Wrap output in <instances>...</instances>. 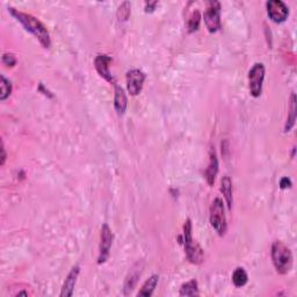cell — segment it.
I'll return each instance as SVG.
<instances>
[{
	"label": "cell",
	"mask_w": 297,
	"mask_h": 297,
	"mask_svg": "<svg viewBox=\"0 0 297 297\" xmlns=\"http://www.w3.org/2000/svg\"><path fill=\"white\" fill-rule=\"evenodd\" d=\"M180 296H198L199 295V285L198 281L191 280L184 283L180 288Z\"/></svg>",
	"instance_id": "obj_17"
},
{
	"label": "cell",
	"mask_w": 297,
	"mask_h": 297,
	"mask_svg": "<svg viewBox=\"0 0 297 297\" xmlns=\"http://www.w3.org/2000/svg\"><path fill=\"white\" fill-rule=\"evenodd\" d=\"M280 187L282 188V190H285V188H289L291 187V181L290 179L288 178H282L280 181Z\"/></svg>",
	"instance_id": "obj_25"
},
{
	"label": "cell",
	"mask_w": 297,
	"mask_h": 297,
	"mask_svg": "<svg viewBox=\"0 0 297 297\" xmlns=\"http://www.w3.org/2000/svg\"><path fill=\"white\" fill-rule=\"evenodd\" d=\"M210 224L219 236H224L227 230L226 216L224 210V203H223V200L219 198H216L213 203H211Z\"/></svg>",
	"instance_id": "obj_4"
},
{
	"label": "cell",
	"mask_w": 297,
	"mask_h": 297,
	"mask_svg": "<svg viewBox=\"0 0 297 297\" xmlns=\"http://www.w3.org/2000/svg\"><path fill=\"white\" fill-rule=\"evenodd\" d=\"M113 232L107 224H103L101 227V234H100V246H99V257L98 264H105L110 253V248L113 244Z\"/></svg>",
	"instance_id": "obj_7"
},
{
	"label": "cell",
	"mask_w": 297,
	"mask_h": 297,
	"mask_svg": "<svg viewBox=\"0 0 297 297\" xmlns=\"http://www.w3.org/2000/svg\"><path fill=\"white\" fill-rule=\"evenodd\" d=\"M130 12H131L130 3L128 2L122 3L117 10V19L120 21H127L130 17Z\"/></svg>",
	"instance_id": "obj_22"
},
{
	"label": "cell",
	"mask_w": 297,
	"mask_h": 297,
	"mask_svg": "<svg viewBox=\"0 0 297 297\" xmlns=\"http://www.w3.org/2000/svg\"><path fill=\"white\" fill-rule=\"evenodd\" d=\"M111 63V58L107 55H98L94 60V67L95 70L98 71L100 76L102 77L103 79H106L107 82L115 84L114 77L110 75L109 72V64Z\"/></svg>",
	"instance_id": "obj_10"
},
{
	"label": "cell",
	"mask_w": 297,
	"mask_h": 297,
	"mask_svg": "<svg viewBox=\"0 0 297 297\" xmlns=\"http://www.w3.org/2000/svg\"><path fill=\"white\" fill-rule=\"evenodd\" d=\"M209 157H210V161H209V165H208V167L206 169V173H204V176H206L208 185H209V186H213L214 183H215L216 175H217V173H218V159H217V156H216V152H215L214 149L210 150Z\"/></svg>",
	"instance_id": "obj_13"
},
{
	"label": "cell",
	"mask_w": 297,
	"mask_h": 297,
	"mask_svg": "<svg viewBox=\"0 0 297 297\" xmlns=\"http://www.w3.org/2000/svg\"><path fill=\"white\" fill-rule=\"evenodd\" d=\"M6 160V151H5V146H4V143H2V166H4Z\"/></svg>",
	"instance_id": "obj_26"
},
{
	"label": "cell",
	"mask_w": 297,
	"mask_h": 297,
	"mask_svg": "<svg viewBox=\"0 0 297 297\" xmlns=\"http://www.w3.org/2000/svg\"><path fill=\"white\" fill-rule=\"evenodd\" d=\"M157 2H150V3H146L145 4V12L148 13V12H153V11H155V9H156V6H157Z\"/></svg>",
	"instance_id": "obj_24"
},
{
	"label": "cell",
	"mask_w": 297,
	"mask_h": 297,
	"mask_svg": "<svg viewBox=\"0 0 297 297\" xmlns=\"http://www.w3.org/2000/svg\"><path fill=\"white\" fill-rule=\"evenodd\" d=\"M272 260L276 272L279 274H287L292 267L291 251L282 242H275L272 245Z\"/></svg>",
	"instance_id": "obj_2"
},
{
	"label": "cell",
	"mask_w": 297,
	"mask_h": 297,
	"mask_svg": "<svg viewBox=\"0 0 297 297\" xmlns=\"http://www.w3.org/2000/svg\"><path fill=\"white\" fill-rule=\"evenodd\" d=\"M249 276L248 273L245 272V269L243 267H238L234 269V272L232 274V282L234 284V287L237 288H242L248 283Z\"/></svg>",
	"instance_id": "obj_18"
},
{
	"label": "cell",
	"mask_w": 297,
	"mask_h": 297,
	"mask_svg": "<svg viewBox=\"0 0 297 297\" xmlns=\"http://www.w3.org/2000/svg\"><path fill=\"white\" fill-rule=\"evenodd\" d=\"M296 120V99L295 94H291V100H290V110H289V116L287 118V122H285L284 131H289L292 126H294Z\"/></svg>",
	"instance_id": "obj_19"
},
{
	"label": "cell",
	"mask_w": 297,
	"mask_h": 297,
	"mask_svg": "<svg viewBox=\"0 0 297 297\" xmlns=\"http://www.w3.org/2000/svg\"><path fill=\"white\" fill-rule=\"evenodd\" d=\"M79 272H80L79 266H75V267L71 269V272L68 274L67 279H65L64 281L63 288H62V292H61L62 297L72 296L73 290H75V287H76V283H77V279H78Z\"/></svg>",
	"instance_id": "obj_11"
},
{
	"label": "cell",
	"mask_w": 297,
	"mask_h": 297,
	"mask_svg": "<svg viewBox=\"0 0 297 297\" xmlns=\"http://www.w3.org/2000/svg\"><path fill=\"white\" fill-rule=\"evenodd\" d=\"M221 192L225 199L227 209L231 210L232 208V183L227 175L223 176L221 181Z\"/></svg>",
	"instance_id": "obj_15"
},
{
	"label": "cell",
	"mask_w": 297,
	"mask_h": 297,
	"mask_svg": "<svg viewBox=\"0 0 297 297\" xmlns=\"http://www.w3.org/2000/svg\"><path fill=\"white\" fill-rule=\"evenodd\" d=\"M184 245L186 257L187 259L190 260V262L194 265L202 264L204 259L203 250L201 249V246L193 239L191 219H187L184 225Z\"/></svg>",
	"instance_id": "obj_3"
},
{
	"label": "cell",
	"mask_w": 297,
	"mask_h": 297,
	"mask_svg": "<svg viewBox=\"0 0 297 297\" xmlns=\"http://www.w3.org/2000/svg\"><path fill=\"white\" fill-rule=\"evenodd\" d=\"M12 93V84L5 76H2V83H0V100L4 101Z\"/></svg>",
	"instance_id": "obj_20"
},
{
	"label": "cell",
	"mask_w": 297,
	"mask_h": 297,
	"mask_svg": "<svg viewBox=\"0 0 297 297\" xmlns=\"http://www.w3.org/2000/svg\"><path fill=\"white\" fill-rule=\"evenodd\" d=\"M128 106V99L125 93V90L121 86L115 84V94H114V107L118 115H123Z\"/></svg>",
	"instance_id": "obj_14"
},
{
	"label": "cell",
	"mask_w": 297,
	"mask_h": 297,
	"mask_svg": "<svg viewBox=\"0 0 297 297\" xmlns=\"http://www.w3.org/2000/svg\"><path fill=\"white\" fill-rule=\"evenodd\" d=\"M200 21H201V15H200V12L199 11H194V12L191 14V17L187 21L188 32L190 33L196 32L200 27Z\"/></svg>",
	"instance_id": "obj_21"
},
{
	"label": "cell",
	"mask_w": 297,
	"mask_h": 297,
	"mask_svg": "<svg viewBox=\"0 0 297 297\" xmlns=\"http://www.w3.org/2000/svg\"><path fill=\"white\" fill-rule=\"evenodd\" d=\"M126 80L128 92L133 96H136L141 93L143 85H144L145 75L144 72L138 70V69H133V70L127 72Z\"/></svg>",
	"instance_id": "obj_8"
},
{
	"label": "cell",
	"mask_w": 297,
	"mask_h": 297,
	"mask_svg": "<svg viewBox=\"0 0 297 297\" xmlns=\"http://www.w3.org/2000/svg\"><path fill=\"white\" fill-rule=\"evenodd\" d=\"M266 6H267V13L269 19L272 21L276 22V24H281V22L285 21V19L288 18V7L281 0H271V2L266 4Z\"/></svg>",
	"instance_id": "obj_9"
},
{
	"label": "cell",
	"mask_w": 297,
	"mask_h": 297,
	"mask_svg": "<svg viewBox=\"0 0 297 297\" xmlns=\"http://www.w3.org/2000/svg\"><path fill=\"white\" fill-rule=\"evenodd\" d=\"M265 79V67L262 63H256L249 72V86L251 95L258 98L262 93V84Z\"/></svg>",
	"instance_id": "obj_6"
},
{
	"label": "cell",
	"mask_w": 297,
	"mask_h": 297,
	"mask_svg": "<svg viewBox=\"0 0 297 297\" xmlns=\"http://www.w3.org/2000/svg\"><path fill=\"white\" fill-rule=\"evenodd\" d=\"M204 24L210 33H216L221 28V4L218 2H209L203 13Z\"/></svg>",
	"instance_id": "obj_5"
},
{
	"label": "cell",
	"mask_w": 297,
	"mask_h": 297,
	"mask_svg": "<svg viewBox=\"0 0 297 297\" xmlns=\"http://www.w3.org/2000/svg\"><path fill=\"white\" fill-rule=\"evenodd\" d=\"M158 281H159V276L156 275V274L150 277L149 280H146L145 283L143 284L140 292H138V296H145V297L151 296L157 287Z\"/></svg>",
	"instance_id": "obj_16"
},
{
	"label": "cell",
	"mask_w": 297,
	"mask_h": 297,
	"mask_svg": "<svg viewBox=\"0 0 297 297\" xmlns=\"http://www.w3.org/2000/svg\"><path fill=\"white\" fill-rule=\"evenodd\" d=\"M10 11L11 14H12L19 22H21V25L25 27L26 30L32 33L33 35L40 41V43L43 45L44 48H50L51 40H50L49 32L48 29L45 28V26L42 24L38 19L33 17V15L20 12V11H17L14 9H10Z\"/></svg>",
	"instance_id": "obj_1"
},
{
	"label": "cell",
	"mask_w": 297,
	"mask_h": 297,
	"mask_svg": "<svg viewBox=\"0 0 297 297\" xmlns=\"http://www.w3.org/2000/svg\"><path fill=\"white\" fill-rule=\"evenodd\" d=\"M142 269H143V264L141 262H137L136 265H134V267L130 269V272L127 276L126 282H125V295H128L129 292L134 290L135 285L137 284L138 279H140L141 274H142Z\"/></svg>",
	"instance_id": "obj_12"
},
{
	"label": "cell",
	"mask_w": 297,
	"mask_h": 297,
	"mask_svg": "<svg viewBox=\"0 0 297 297\" xmlns=\"http://www.w3.org/2000/svg\"><path fill=\"white\" fill-rule=\"evenodd\" d=\"M3 63L7 65V67H14L15 63H17V60L13 55H9V53H5L3 56Z\"/></svg>",
	"instance_id": "obj_23"
}]
</instances>
